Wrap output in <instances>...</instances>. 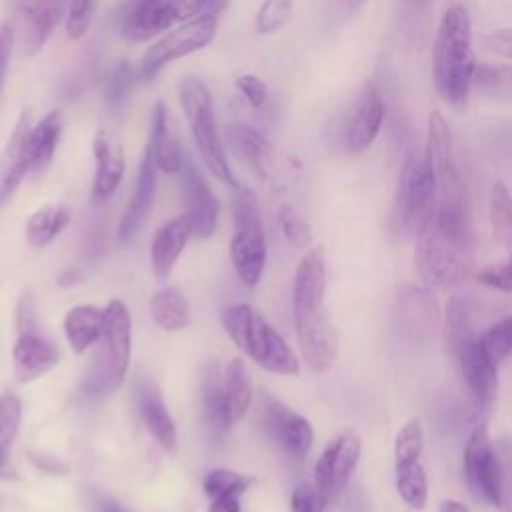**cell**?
Here are the masks:
<instances>
[{"mask_svg": "<svg viewBox=\"0 0 512 512\" xmlns=\"http://www.w3.org/2000/svg\"><path fill=\"white\" fill-rule=\"evenodd\" d=\"M326 258L320 246L310 248L294 274L292 310L302 360L312 372H326L338 356V338L324 306Z\"/></svg>", "mask_w": 512, "mask_h": 512, "instance_id": "1", "label": "cell"}, {"mask_svg": "<svg viewBox=\"0 0 512 512\" xmlns=\"http://www.w3.org/2000/svg\"><path fill=\"white\" fill-rule=\"evenodd\" d=\"M472 20L464 4H452L440 18L432 46V80L438 96L454 110H464L476 74Z\"/></svg>", "mask_w": 512, "mask_h": 512, "instance_id": "2", "label": "cell"}, {"mask_svg": "<svg viewBox=\"0 0 512 512\" xmlns=\"http://www.w3.org/2000/svg\"><path fill=\"white\" fill-rule=\"evenodd\" d=\"M222 324L228 338L260 368L282 376L298 374L300 360L296 352L254 306L246 302L232 304L226 308Z\"/></svg>", "mask_w": 512, "mask_h": 512, "instance_id": "3", "label": "cell"}, {"mask_svg": "<svg viewBox=\"0 0 512 512\" xmlns=\"http://www.w3.org/2000/svg\"><path fill=\"white\" fill-rule=\"evenodd\" d=\"M178 100L184 110L196 150L204 166L208 168V172L216 176L220 182H224L226 186H230L232 190L238 188L240 182L234 178L226 158L224 144L220 142V136L216 130L212 96L204 80L196 76L182 78V82L178 84Z\"/></svg>", "mask_w": 512, "mask_h": 512, "instance_id": "4", "label": "cell"}, {"mask_svg": "<svg viewBox=\"0 0 512 512\" xmlns=\"http://www.w3.org/2000/svg\"><path fill=\"white\" fill-rule=\"evenodd\" d=\"M100 352L84 378L88 394H106L116 390L130 366L132 350V320L124 302L110 300L104 308V330L100 338Z\"/></svg>", "mask_w": 512, "mask_h": 512, "instance_id": "5", "label": "cell"}, {"mask_svg": "<svg viewBox=\"0 0 512 512\" xmlns=\"http://www.w3.org/2000/svg\"><path fill=\"white\" fill-rule=\"evenodd\" d=\"M468 248L470 244L460 242L428 216L416 232L414 268L420 280L434 288H446L460 282L468 268Z\"/></svg>", "mask_w": 512, "mask_h": 512, "instance_id": "6", "label": "cell"}, {"mask_svg": "<svg viewBox=\"0 0 512 512\" xmlns=\"http://www.w3.org/2000/svg\"><path fill=\"white\" fill-rule=\"evenodd\" d=\"M438 192L436 170L428 152H410L404 160L396 200L392 208V224L402 232H418L434 210Z\"/></svg>", "mask_w": 512, "mask_h": 512, "instance_id": "7", "label": "cell"}, {"mask_svg": "<svg viewBox=\"0 0 512 512\" xmlns=\"http://www.w3.org/2000/svg\"><path fill=\"white\" fill-rule=\"evenodd\" d=\"M232 212L236 232L230 238V262L246 286H256L268 256L256 194L242 184L234 188Z\"/></svg>", "mask_w": 512, "mask_h": 512, "instance_id": "8", "label": "cell"}, {"mask_svg": "<svg viewBox=\"0 0 512 512\" xmlns=\"http://www.w3.org/2000/svg\"><path fill=\"white\" fill-rule=\"evenodd\" d=\"M216 36V16L204 14L194 20L182 22V26L166 32L160 40H156L142 56L138 76L144 82L154 80L162 68L182 56L198 52L206 48Z\"/></svg>", "mask_w": 512, "mask_h": 512, "instance_id": "9", "label": "cell"}, {"mask_svg": "<svg viewBox=\"0 0 512 512\" xmlns=\"http://www.w3.org/2000/svg\"><path fill=\"white\" fill-rule=\"evenodd\" d=\"M386 104L374 80H366L340 124V148L346 154H360L372 146L384 124Z\"/></svg>", "mask_w": 512, "mask_h": 512, "instance_id": "10", "label": "cell"}, {"mask_svg": "<svg viewBox=\"0 0 512 512\" xmlns=\"http://www.w3.org/2000/svg\"><path fill=\"white\" fill-rule=\"evenodd\" d=\"M462 468L466 482L476 498L502 508V486H500V472L498 460L494 452V444L488 436L486 422H478L466 444H464V458Z\"/></svg>", "mask_w": 512, "mask_h": 512, "instance_id": "11", "label": "cell"}, {"mask_svg": "<svg viewBox=\"0 0 512 512\" xmlns=\"http://www.w3.org/2000/svg\"><path fill=\"white\" fill-rule=\"evenodd\" d=\"M362 442L354 432L334 436L322 450L314 466V486L322 492L328 504H334L346 488L358 460Z\"/></svg>", "mask_w": 512, "mask_h": 512, "instance_id": "12", "label": "cell"}, {"mask_svg": "<svg viewBox=\"0 0 512 512\" xmlns=\"http://www.w3.org/2000/svg\"><path fill=\"white\" fill-rule=\"evenodd\" d=\"M260 422L266 436L286 454L304 458L310 452L314 442V430L310 422L282 400L264 396L260 406Z\"/></svg>", "mask_w": 512, "mask_h": 512, "instance_id": "13", "label": "cell"}, {"mask_svg": "<svg viewBox=\"0 0 512 512\" xmlns=\"http://www.w3.org/2000/svg\"><path fill=\"white\" fill-rule=\"evenodd\" d=\"M462 378L480 408H490L498 392L496 362L488 354L482 334H470L454 346Z\"/></svg>", "mask_w": 512, "mask_h": 512, "instance_id": "14", "label": "cell"}, {"mask_svg": "<svg viewBox=\"0 0 512 512\" xmlns=\"http://www.w3.org/2000/svg\"><path fill=\"white\" fill-rule=\"evenodd\" d=\"M120 36L130 42H146L172 28L174 16L168 0H122L114 12Z\"/></svg>", "mask_w": 512, "mask_h": 512, "instance_id": "15", "label": "cell"}, {"mask_svg": "<svg viewBox=\"0 0 512 512\" xmlns=\"http://www.w3.org/2000/svg\"><path fill=\"white\" fill-rule=\"evenodd\" d=\"M180 186L186 200V216L190 218L194 236L210 238L218 224L220 204L204 174L188 156H184V164L180 170Z\"/></svg>", "mask_w": 512, "mask_h": 512, "instance_id": "16", "label": "cell"}, {"mask_svg": "<svg viewBox=\"0 0 512 512\" xmlns=\"http://www.w3.org/2000/svg\"><path fill=\"white\" fill-rule=\"evenodd\" d=\"M26 54H36L66 16V0H12Z\"/></svg>", "mask_w": 512, "mask_h": 512, "instance_id": "17", "label": "cell"}, {"mask_svg": "<svg viewBox=\"0 0 512 512\" xmlns=\"http://www.w3.org/2000/svg\"><path fill=\"white\" fill-rule=\"evenodd\" d=\"M30 130L32 116L22 110L0 154V208L10 202L24 176L30 174Z\"/></svg>", "mask_w": 512, "mask_h": 512, "instance_id": "18", "label": "cell"}, {"mask_svg": "<svg viewBox=\"0 0 512 512\" xmlns=\"http://www.w3.org/2000/svg\"><path fill=\"white\" fill-rule=\"evenodd\" d=\"M14 374L18 382H34L60 362L58 348L40 334V330L18 332L12 346Z\"/></svg>", "mask_w": 512, "mask_h": 512, "instance_id": "19", "label": "cell"}, {"mask_svg": "<svg viewBox=\"0 0 512 512\" xmlns=\"http://www.w3.org/2000/svg\"><path fill=\"white\" fill-rule=\"evenodd\" d=\"M92 152L96 160V176L92 196L94 200H108L120 186L126 162L122 142L108 130H98L92 140Z\"/></svg>", "mask_w": 512, "mask_h": 512, "instance_id": "20", "label": "cell"}, {"mask_svg": "<svg viewBox=\"0 0 512 512\" xmlns=\"http://www.w3.org/2000/svg\"><path fill=\"white\" fill-rule=\"evenodd\" d=\"M154 192H156V162H154L150 144H146L140 160L134 192L118 224V238L122 242H128L144 224L154 202Z\"/></svg>", "mask_w": 512, "mask_h": 512, "instance_id": "21", "label": "cell"}, {"mask_svg": "<svg viewBox=\"0 0 512 512\" xmlns=\"http://www.w3.org/2000/svg\"><path fill=\"white\" fill-rule=\"evenodd\" d=\"M194 236L190 218L184 214L164 222L152 238L150 244V262L152 272L158 280H168L180 254L184 252L188 240Z\"/></svg>", "mask_w": 512, "mask_h": 512, "instance_id": "22", "label": "cell"}, {"mask_svg": "<svg viewBox=\"0 0 512 512\" xmlns=\"http://www.w3.org/2000/svg\"><path fill=\"white\" fill-rule=\"evenodd\" d=\"M138 392V410L140 418L146 426V430L152 434V438L158 442V446L166 452H176L178 448V432L176 424L166 408V402L158 390V386L142 378L136 386Z\"/></svg>", "mask_w": 512, "mask_h": 512, "instance_id": "23", "label": "cell"}, {"mask_svg": "<svg viewBox=\"0 0 512 512\" xmlns=\"http://www.w3.org/2000/svg\"><path fill=\"white\" fill-rule=\"evenodd\" d=\"M148 144L152 148V156L156 168L164 174H180L184 164V154L178 144V138L170 126L168 110L162 100L154 102L150 110V138Z\"/></svg>", "mask_w": 512, "mask_h": 512, "instance_id": "24", "label": "cell"}, {"mask_svg": "<svg viewBox=\"0 0 512 512\" xmlns=\"http://www.w3.org/2000/svg\"><path fill=\"white\" fill-rule=\"evenodd\" d=\"M226 144L232 156L252 174H256L258 178H264L268 174L270 144L258 128L234 122L226 128Z\"/></svg>", "mask_w": 512, "mask_h": 512, "instance_id": "25", "label": "cell"}, {"mask_svg": "<svg viewBox=\"0 0 512 512\" xmlns=\"http://www.w3.org/2000/svg\"><path fill=\"white\" fill-rule=\"evenodd\" d=\"M104 330V310L94 304H78L64 316V334L74 354H84L100 342Z\"/></svg>", "mask_w": 512, "mask_h": 512, "instance_id": "26", "label": "cell"}, {"mask_svg": "<svg viewBox=\"0 0 512 512\" xmlns=\"http://www.w3.org/2000/svg\"><path fill=\"white\" fill-rule=\"evenodd\" d=\"M64 128L60 110H50L30 130V174L40 176L52 162Z\"/></svg>", "mask_w": 512, "mask_h": 512, "instance_id": "27", "label": "cell"}, {"mask_svg": "<svg viewBox=\"0 0 512 512\" xmlns=\"http://www.w3.org/2000/svg\"><path fill=\"white\" fill-rule=\"evenodd\" d=\"M202 398V414L206 424L216 432H226L234 422L230 418L224 386H222V372L216 364H208L202 376L200 386Z\"/></svg>", "mask_w": 512, "mask_h": 512, "instance_id": "28", "label": "cell"}, {"mask_svg": "<svg viewBox=\"0 0 512 512\" xmlns=\"http://www.w3.org/2000/svg\"><path fill=\"white\" fill-rule=\"evenodd\" d=\"M150 316L152 322L166 332L184 330L190 322L188 298L174 286L162 288L150 300Z\"/></svg>", "mask_w": 512, "mask_h": 512, "instance_id": "29", "label": "cell"}, {"mask_svg": "<svg viewBox=\"0 0 512 512\" xmlns=\"http://www.w3.org/2000/svg\"><path fill=\"white\" fill-rule=\"evenodd\" d=\"M72 212L66 204L40 206L26 222V242L30 248L48 246L68 224Z\"/></svg>", "mask_w": 512, "mask_h": 512, "instance_id": "30", "label": "cell"}, {"mask_svg": "<svg viewBox=\"0 0 512 512\" xmlns=\"http://www.w3.org/2000/svg\"><path fill=\"white\" fill-rule=\"evenodd\" d=\"M222 386L230 410L232 422H238L252 404V382L246 364L240 358H232L222 368Z\"/></svg>", "mask_w": 512, "mask_h": 512, "instance_id": "31", "label": "cell"}, {"mask_svg": "<svg viewBox=\"0 0 512 512\" xmlns=\"http://www.w3.org/2000/svg\"><path fill=\"white\" fill-rule=\"evenodd\" d=\"M474 86L482 96L490 100L512 102V64H478Z\"/></svg>", "mask_w": 512, "mask_h": 512, "instance_id": "32", "label": "cell"}, {"mask_svg": "<svg viewBox=\"0 0 512 512\" xmlns=\"http://www.w3.org/2000/svg\"><path fill=\"white\" fill-rule=\"evenodd\" d=\"M396 470V490L400 498L412 508V510H422L426 508L428 502V478L426 470L420 464V460L394 466Z\"/></svg>", "mask_w": 512, "mask_h": 512, "instance_id": "33", "label": "cell"}, {"mask_svg": "<svg viewBox=\"0 0 512 512\" xmlns=\"http://www.w3.org/2000/svg\"><path fill=\"white\" fill-rule=\"evenodd\" d=\"M490 224L494 238L512 254V196L504 182H494L492 186Z\"/></svg>", "mask_w": 512, "mask_h": 512, "instance_id": "34", "label": "cell"}, {"mask_svg": "<svg viewBox=\"0 0 512 512\" xmlns=\"http://www.w3.org/2000/svg\"><path fill=\"white\" fill-rule=\"evenodd\" d=\"M202 484H204V492L208 494V498L242 496L250 488L252 478L242 472H236V470L216 468L204 476Z\"/></svg>", "mask_w": 512, "mask_h": 512, "instance_id": "35", "label": "cell"}, {"mask_svg": "<svg viewBox=\"0 0 512 512\" xmlns=\"http://www.w3.org/2000/svg\"><path fill=\"white\" fill-rule=\"evenodd\" d=\"M424 450V428L418 418L406 422L394 440V466L420 460Z\"/></svg>", "mask_w": 512, "mask_h": 512, "instance_id": "36", "label": "cell"}, {"mask_svg": "<svg viewBox=\"0 0 512 512\" xmlns=\"http://www.w3.org/2000/svg\"><path fill=\"white\" fill-rule=\"evenodd\" d=\"M134 80H136V74H134V68L130 62L122 60L118 62V66L112 70V74L108 76L106 80V88H104V100H106V106L110 110H120L134 86Z\"/></svg>", "mask_w": 512, "mask_h": 512, "instance_id": "37", "label": "cell"}, {"mask_svg": "<svg viewBox=\"0 0 512 512\" xmlns=\"http://www.w3.org/2000/svg\"><path fill=\"white\" fill-rule=\"evenodd\" d=\"M294 0H264L256 12L254 28L258 34H274L290 20Z\"/></svg>", "mask_w": 512, "mask_h": 512, "instance_id": "38", "label": "cell"}, {"mask_svg": "<svg viewBox=\"0 0 512 512\" xmlns=\"http://www.w3.org/2000/svg\"><path fill=\"white\" fill-rule=\"evenodd\" d=\"M482 340L496 364L508 358L512 354V314L490 324V328L482 334Z\"/></svg>", "mask_w": 512, "mask_h": 512, "instance_id": "39", "label": "cell"}, {"mask_svg": "<svg viewBox=\"0 0 512 512\" xmlns=\"http://www.w3.org/2000/svg\"><path fill=\"white\" fill-rule=\"evenodd\" d=\"M100 0H70L64 16L66 36L70 40H78L86 34V30L92 24V18L96 14Z\"/></svg>", "mask_w": 512, "mask_h": 512, "instance_id": "40", "label": "cell"}, {"mask_svg": "<svg viewBox=\"0 0 512 512\" xmlns=\"http://www.w3.org/2000/svg\"><path fill=\"white\" fill-rule=\"evenodd\" d=\"M278 224L282 228L284 238L296 248H308L312 242L310 224L290 206H282L278 212Z\"/></svg>", "mask_w": 512, "mask_h": 512, "instance_id": "41", "label": "cell"}, {"mask_svg": "<svg viewBox=\"0 0 512 512\" xmlns=\"http://www.w3.org/2000/svg\"><path fill=\"white\" fill-rule=\"evenodd\" d=\"M496 460H498V472H500V486H502V508L500 510H512V438L500 436L498 440H492Z\"/></svg>", "mask_w": 512, "mask_h": 512, "instance_id": "42", "label": "cell"}, {"mask_svg": "<svg viewBox=\"0 0 512 512\" xmlns=\"http://www.w3.org/2000/svg\"><path fill=\"white\" fill-rule=\"evenodd\" d=\"M22 420V404L14 394L0 396V448H10Z\"/></svg>", "mask_w": 512, "mask_h": 512, "instance_id": "43", "label": "cell"}, {"mask_svg": "<svg viewBox=\"0 0 512 512\" xmlns=\"http://www.w3.org/2000/svg\"><path fill=\"white\" fill-rule=\"evenodd\" d=\"M328 500L314 486V482H300L290 496L292 512H324L328 508Z\"/></svg>", "mask_w": 512, "mask_h": 512, "instance_id": "44", "label": "cell"}, {"mask_svg": "<svg viewBox=\"0 0 512 512\" xmlns=\"http://www.w3.org/2000/svg\"><path fill=\"white\" fill-rule=\"evenodd\" d=\"M470 334H474V326L468 308L460 300H452L448 306V336L452 346H456Z\"/></svg>", "mask_w": 512, "mask_h": 512, "instance_id": "45", "label": "cell"}, {"mask_svg": "<svg viewBox=\"0 0 512 512\" xmlns=\"http://www.w3.org/2000/svg\"><path fill=\"white\" fill-rule=\"evenodd\" d=\"M480 44L488 54L512 62V26L486 32Z\"/></svg>", "mask_w": 512, "mask_h": 512, "instance_id": "46", "label": "cell"}, {"mask_svg": "<svg viewBox=\"0 0 512 512\" xmlns=\"http://www.w3.org/2000/svg\"><path fill=\"white\" fill-rule=\"evenodd\" d=\"M478 280L490 288H496L502 292H512V254L506 262L480 270Z\"/></svg>", "mask_w": 512, "mask_h": 512, "instance_id": "47", "label": "cell"}, {"mask_svg": "<svg viewBox=\"0 0 512 512\" xmlns=\"http://www.w3.org/2000/svg\"><path fill=\"white\" fill-rule=\"evenodd\" d=\"M236 88L248 100V104L254 108L264 106V102L268 98V88L256 74H240L236 78Z\"/></svg>", "mask_w": 512, "mask_h": 512, "instance_id": "48", "label": "cell"}, {"mask_svg": "<svg viewBox=\"0 0 512 512\" xmlns=\"http://www.w3.org/2000/svg\"><path fill=\"white\" fill-rule=\"evenodd\" d=\"M16 328L18 332L38 330V308L30 292H24L16 306Z\"/></svg>", "mask_w": 512, "mask_h": 512, "instance_id": "49", "label": "cell"}, {"mask_svg": "<svg viewBox=\"0 0 512 512\" xmlns=\"http://www.w3.org/2000/svg\"><path fill=\"white\" fill-rule=\"evenodd\" d=\"M174 22H188L208 14V0H168Z\"/></svg>", "mask_w": 512, "mask_h": 512, "instance_id": "50", "label": "cell"}, {"mask_svg": "<svg viewBox=\"0 0 512 512\" xmlns=\"http://www.w3.org/2000/svg\"><path fill=\"white\" fill-rule=\"evenodd\" d=\"M14 44H16V32H14L12 24L0 22V96H2V90H4L6 70H8V64H10Z\"/></svg>", "mask_w": 512, "mask_h": 512, "instance_id": "51", "label": "cell"}, {"mask_svg": "<svg viewBox=\"0 0 512 512\" xmlns=\"http://www.w3.org/2000/svg\"><path fill=\"white\" fill-rule=\"evenodd\" d=\"M88 502L92 512H130L124 504H120L116 498H112L106 492L100 490H90L88 494Z\"/></svg>", "mask_w": 512, "mask_h": 512, "instance_id": "52", "label": "cell"}, {"mask_svg": "<svg viewBox=\"0 0 512 512\" xmlns=\"http://www.w3.org/2000/svg\"><path fill=\"white\" fill-rule=\"evenodd\" d=\"M30 462L40 468L42 472H50V474H64L68 470V464L62 462L60 458L56 456H50V454H44V452H34L30 450Z\"/></svg>", "mask_w": 512, "mask_h": 512, "instance_id": "53", "label": "cell"}, {"mask_svg": "<svg viewBox=\"0 0 512 512\" xmlns=\"http://www.w3.org/2000/svg\"><path fill=\"white\" fill-rule=\"evenodd\" d=\"M208 512H242V510H240V496H218V498H210Z\"/></svg>", "mask_w": 512, "mask_h": 512, "instance_id": "54", "label": "cell"}, {"mask_svg": "<svg viewBox=\"0 0 512 512\" xmlns=\"http://www.w3.org/2000/svg\"><path fill=\"white\" fill-rule=\"evenodd\" d=\"M18 472L16 468L10 464V458H8V448H0V480L4 482H12V480H18Z\"/></svg>", "mask_w": 512, "mask_h": 512, "instance_id": "55", "label": "cell"}, {"mask_svg": "<svg viewBox=\"0 0 512 512\" xmlns=\"http://www.w3.org/2000/svg\"><path fill=\"white\" fill-rule=\"evenodd\" d=\"M334 2L342 16H354L368 0H334Z\"/></svg>", "mask_w": 512, "mask_h": 512, "instance_id": "56", "label": "cell"}, {"mask_svg": "<svg viewBox=\"0 0 512 512\" xmlns=\"http://www.w3.org/2000/svg\"><path fill=\"white\" fill-rule=\"evenodd\" d=\"M440 512H470V510L462 502L446 498V500L440 502Z\"/></svg>", "mask_w": 512, "mask_h": 512, "instance_id": "57", "label": "cell"}, {"mask_svg": "<svg viewBox=\"0 0 512 512\" xmlns=\"http://www.w3.org/2000/svg\"><path fill=\"white\" fill-rule=\"evenodd\" d=\"M226 4H228V0H208V14L218 16L226 8Z\"/></svg>", "mask_w": 512, "mask_h": 512, "instance_id": "58", "label": "cell"}, {"mask_svg": "<svg viewBox=\"0 0 512 512\" xmlns=\"http://www.w3.org/2000/svg\"><path fill=\"white\" fill-rule=\"evenodd\" d=\"M412 2H414V6H416V8H420V10H422V8H426V6L430 4V0H412Z\"/></svg>", "mask_w": 512, "mask_h": 512, "instance_id": "59", "label": "cell"}]
</instances>
